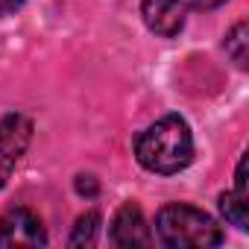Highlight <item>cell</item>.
<instances>
[{
	"instance_id": "6da1fadb",
	"label": "cell",
	"mask_w": 249,
	"mask_h": 249,
	"mask_svg": "<svg viewBox=\"0 0 249 249\" xmlns=\"http://www.w3.org/2000/svg\"><path fill=\"white\" fill-rule=\"evenodd\" d=\"M135 159L144 170L159 176H173L185 170L194 161V135L185 117L164 114L161 120L150 123L135 141Z\"/></svg>"
},
{
	"instance_id": "7a4b0ae2",
	"label": "cell",
	"mask_w": 249,
	"mask_h": 249,
	"mask_svg": "<svg viewBox=\"0 0 249 249\" xmlns=\"http://www.w3.org/2000/svg\"><path fill=\"white\" fill-rule=\"evenodd\" d=\"M156 234L170 249H208L223 243V229L199 208L185 202H170L156 214Z\"/></svg>"
},
{
	"instance_id": "3957f363",
	"label": "cell",
	"mask_w": 249,
	"mask_h": 249,
	"mask_svg": "<svg viewBox=\"0 0 249 249\" xmlns=\"http://www.w3.org/2000/svg\"><path fill=\"white\" fill-rule=\"evenodd\" d=\"M47 246V231L33 208H9L0 214V249H36Z\"/></svg>"
},
{
	"instance_id": "277c9868",
	"label": "cell",
	"mask_w": 249,
	"mask_h": 249,
	"mask_svg": "<svg viewBox=\"0 0 249 249\" xmlns=\"http://www.w3.org/2000/svg\"><path fill=\"white\" fill-rule=\"evenodd\" d=\"M205 0H141V18L150 33L173 38L182 33L188 12L199 9Z\"/></svg>"
},
{
	"instance_id": "5b68a950",
	"label": "cell",
	"mask_w": 249,
	"mask_h": 249,
	"mask_svg": "<svg viewBox=\"0 0 249 249\" xmlns=\"http://www.w3.org/2000/svg\"><path fill=\"white\" fill-rule=\"evenodd\" d=\"M111 243L117 246H150L153 243V234H150V226L144 220V211L135 205V202H126V205H120L114 220H111Z\"/></svg>"
},
{
	"instance_id": "8992f818",
	"label": "cell",
	"mask_w": 249,
	"mask_h": 249,
	"mask_svg": "<svg viewBox=\"0 0 249 249\" xmlns=\"http://www.w3.org/2000/svg\"><path fill=\"white\" fill-rule=\"evenodd\" d=\"M30 141H33V120L27 114L12 111L0 120V159L9 167L18 164V159L27 153Z\"/></svg>"
},
{
	"instance_id": "52a82bcc",
	"label": "cell",
	"mask_w": 249,
	"mask_h": 249,
	"mask_svg": "<svg viewBox=\"0 0 249 249\" xmlns=\"http://www.w3.org/2000/svg\"><path fill=\"white\" fill-rule=\"evenodd\" d=\"M220 211H223V217H226L231 226H237L240 231L249 229V196H243V194H237V191H226V194L220 196Z\"/></svg>"
},
{
	"instance_id": "ba28073f",
	"label": "cell",
	"mask_w": 249,
	"mask_h": 249,
	"mask_svg": "<svg viewBox=\"0 0 249 249\" xmlns=\"http://www.w3.org/2000/svg\"><path fill=\"white\" fill-rule=\"evenodd\" d=\"M246 44H249L246 21H237V24L226 33V53L231 56V62H234L237 68H246Z\"/></svg>"
},
{
	"instance_id": "9c48e42d",
	"label": "cell",
	"mask_w": 249,
	"mask_h": 249,
	"mask_svg": "<svg viewBox=\"0 0 249 249\" xmlns=\"http://www.w3.org/2000/svg\"><path fill=\"white\" fill-rule=\"evenodd\" d=\"M97 231H100V214L97 211H85L76 226H73V234H71V246H91L97 240Z\"/></svg>"
},
{
	"instance_id": "30bf717a",
	"label": "cell",
	"mask_w": 249,
	"mask_h": 249,
	"mask_svg": "<svg viewBox=\"0 0 249 249\" xmlns=\"http://www.w3.org/2000/svg\"><path fill=\"white\" fill-rule=\"evenodd\" d=\"M97 191H100V185H97V179L94 176H76V194H82V196H97Z\"/></svg>"
},
{
	"instance_id": "8fae6325",
	"label": "cell",
	"mask_w": 249,
	"mask_h": 249,
	"mask_svg": "<svg viewBox=\"0 0 249 249\" xmlns=\"http://www.w3.org/2000/svg\"><path fill=\"white\" fill-rule=\"evenodd\" d=\"M27 0H0V15H15Z\"/></svg>"
},
{
	"instance_id": "7c38bea8",
	"label": "cell",
	"mask_w": 249,
	"mask_h": 249,
	"mask_svg": "<svg viewBox=\"0 0 249 249\" xmlns=\"http://www.w3.org/2000/svg\"><path fill=\"white\" fill-rule=\"evenodd\" d=\"M9 173H12V167L3 161V159H0V188H3L6 185V179H9Z\"/></svg>"
}]
</instances>
